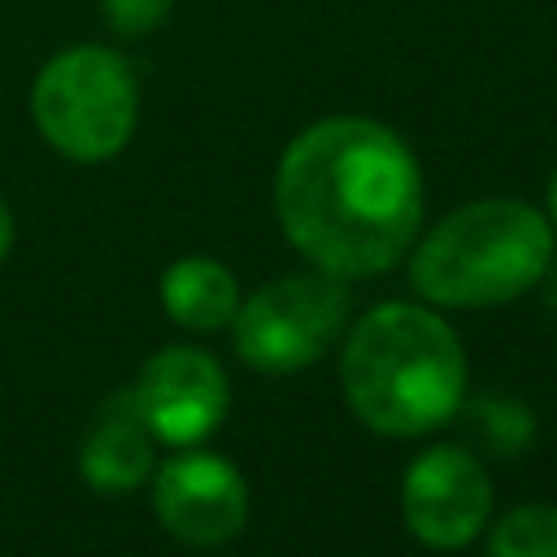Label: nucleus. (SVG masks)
I'll return each instance as SVG.
<instances>
[{
  "label": "nucleus",
  "instance_id": "f257e3e1",
  "mask_svg": "<svg viewBox=\"0 0 557 557\" xmlns=\"http://www.w3.org/2000/svg\"><path fill=\"white\" fill-rule=\"evenodd\" d=\"M274 209L313 270L370 278L413 248L422 174L409 144L383 122L322 117L287 144L274 174Z\"/></svg>",
  "mask_w": 557,
  "mask_h": 557
},
{
  "label": "nucleus",
  "instance_id": "f03ea898",
  "mask_svg": "<svg viewBox=\"0 0 557 557\" xmlns=\"http://www.w3.org/2000/svg\"><path fill=\"white\" fill-rule=\"evenodd\" d=\"M339 383L370 431L426 435L466 405V352L435 309L387 300L348 331Z\"/></svg>",
  "mask_w": 557,
  "mask_h": 557
},
{
  "label": "nucleus",
  "instance_id": "7ed1b4c3",
  "mask_svg": "<svg viewBox=\"0 0 557 557\" xmlns=\"http://www.w3.org/2000/svg\"><path fill=\"white\" fill-rule=\"evenodd\" d=\"M553 265L548 218L513 196L453 209L409 257V283L422 300L448 309L505 305L531 292Z\"/></svg>",
  "mask_w": 557,
  "mask_h": 557
},
{
  "label": "nucleus",
  "instance_id": "20e7f679",
  "mask_svg": "<svg viewBox=\"0 0 557 557\" xmlns=\"http://www.w3.org/2000/svg\"><path fill=\"white\" fill-rule=\"evenodd\" d=\"M30 113L39 135L70 161H109L126 148L139 113L135 70L122 52L78 44L57 52L35 87Z\"/></svg>",
  "mask_w": 557,
  "mask_h": 557
},
{
  "label": "nucleus",
  "instance_id": "39448f33",
  "mask_svg": "<svg viewBox=\"0 0 557 557\" xmlns=\"http://www.w3.org/2000/svg\"><path fill=\"white\" fill-rule=\"evenodd\" d=\"M352 309L348 278L326 270H300L265 283L248 300H239L231 331L235 348L252 370L287 374L313 366L344 331Z\"/></svg>",
  "mask_w": 557,
  "mask_h": 557
},
{
  "label": "nucleus",
  "instance_id": "423d86ee",
  "mask_svg": "<svg viewBox=\"0 0 557 557\" xmlns=\"http://www.w3.org/2000/svg\"><path fill=\"white\" fill-rule=\"evenodd\" d=\"M400 513H405V527L426 548H440V553L466 548L492 518V483L483 461L457 444L426 448L405 470Z\"/></svg>",
  "mask_w": 557,
  "mask_h": 557
},
{
  "label": "nucleus",
  "instance_id": "0eeeda50",
  "mask_svg": "<svg viewBox=\"0 0 557 557\" xmlns=\"http://www.w3.org/2000/svg\"><path fill=\"white\" fill-rule=\"evenodd\" d=\"M152 509L174 540L213 548L239 535L248 518V487L226 457L191 444L152 470Z\"/></svg>",
  "mask_w": 557,
  "mask_h": 557
},
{
  "label": "nucleus",
  "instance_id": "6e6552de",
  "mask_svg": "<svg viewBox=\"0 0 557 557\" xmlns=\"http://www.w3.org/2000/svg\"><path fill=\"white\" fill-rule=\"evenodd\" d=\"M144 422L161 444L191 448L200 444L226 413L231 392L222 366L200 348H165L144 361L135 387H131Z\"/></svg>",
  "mask_w": 557,
  "mask_h": 557
},
{
  "label": "nucleus",
  "instance_id": "1a4fd4ad",
  "mask_svg": "<svg viewBox=\"0 0 557 557\" xmlns=\"http://www.w3.org/2000/svg\"><path fill=\"white\" fill-rule=\"evenodd\" d=\"M152 470H157V435L144 422L131 387L113 392L91 418V431L78 448V474L87 479V487L117 496L148 483Z\"/></svg>",
  "mask_w": 557,
  "mask_h": 557
},
{
  "label": "nucleus",
  "instance_id": "9d476101",
  "mask_svg": "<svg viewBox=\"0 0 557 557\" xmlns=\"http://www.w3.org/2000/svg\"><path fill=\"white\" fill-rule=\"evenodd\" d=\"M161 305L178 326L222 331L239 309L235 274L213 257H178L161 274Z\"/></svg>",
  "mask_w": 557,
  "mask_h": 557
},
{
  "label": "nucleus",
  "instance_id": "9b49d317",
  "mask_svg": "<svg viewBox=\"0 0 557 557\" xmlns=\"http://www.w3.org/2000/svg\"><path fill=\"white\" fill-rule=\"evenodd\" d=\"M487 557H557V505L509 509L492 527Z\"/></svg>",
  "mask_w": 557,
  "mask_h": 557
},
{
  "label": "nucleus",
  "instance_id": "f8f14e48",
  "mask_svg": "<svg viewBox=\"0 0 557 557\" xmlns=\"http://www.w3.org/2000/svg\"><path fill=\"white\" fill-rule=\"evenodd\" d=\"M470 426L496 457H518L535 435L531 409L522 400H513V396H479V400H470Z\"/></svg>",
  "mask_w": 557,
  "mask_h": 557
},
{
  "label": "nucleus",
  "instance_id": "ddd939ff",
  "mask_svg": "<svg viewBox=\"0 0 557 557\" xmlns=\"http://www.w3.org/2000/svg\"><path fill=\"white\" fill-rule=\"evenodd\" d=\"M104 4V22L117 30V35H148L157 30L165 17H170V4L174 0H100Z\"/></svg>",
  "mask_w": 557,
  "mask_h": 557
},
{
  "label": "nucleus",
  "instance_id": "4468645a",
  "mask_svg": "<svg viewBox=\"0 0 557 557\" xmlns=\"http://www.w3.org/2000/svg\"><path fill=\"white\" fill-rule=\"evenodd\" d=\"M9 244H13V213H9V205L0 200V261L9 257Z\"/></svg>",
  "mask_w": 557,
  "mask_h": 557
},
{
  "label": "nucleus",
  "instance_id": "2eb2a0df",
  "mask_svg": "<svg viewBox=\"0 0 557 557\" xmlns=\"http://www.w3.org/2000/svg\"><path fill=\"white\" fill-rule=\"evenodd\" d=\"M548 213H553V222H557V170H553V178H548Z\"/></svg>",
  "mask_w": 557,
  "mask_h": 557
},
{
  "label": "nucleus",
  "instance_id": "dca6fc26",
  "mask_svg": "<svg viewBox=\"0 0 557 557\" xmlns=\"http://www.w3.org/2000/svg\"><path fill=\"white\" fill-rule=\"evenodd\" d=\"M553 305H557V274H553Z\"/></svg>",
  "mask_w": 557,
  "mask_h": 557
}]
</instances>
